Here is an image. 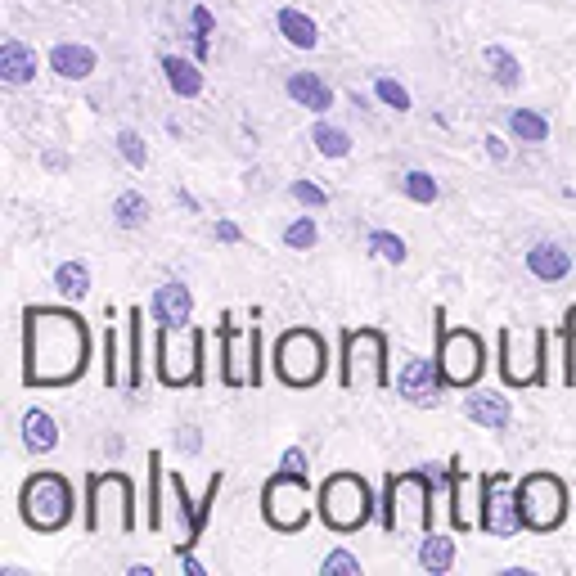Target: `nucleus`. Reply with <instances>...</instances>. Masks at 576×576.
Returning <instances> with one entry per match:
<instances>
[{
  "label": "nucleus",
  "instance_id": "1",
  "mask_svg": "<svg viewBox=\"0 0 576 576\" xmlns=\"http://www.w3.org/2000/svg\"><path fill=\"white\" fill-rule=\"evenodd\" d=\"M90 365V324L72 306L23 311V387H72Z\"/></svg>",
  "mask_w": 576,
  "mask_h": 576
},
{
  "label": "nucleus",
  "instance_id": "2",
  "mask_svg": "<svg viewBox=\"0 0 576 576\" xmlns=\"http://www.w3.org/2000/svg\"><path fill=\"white\" fill-rule=\"evenodd\" d=\"M18 518L36 531V536H54L77 518V491L63 473L54 468H36L18 486Z\"/></svg>",
  "mask_w": 576,
  "mask_h": 576
},
{
  "label": "nucleus",
  "instance_id": "3",
  "mask_svg": "<svg viewBox=\"0 0 576 576\" xmlns=\"http://www.w3.org/2000/svg\"><path fill=\"white\" fill-rule=\"evenodd\" d=\"M383 509V504L374 500V491H369V482L360 473H329L320 482V495H315V513H320V522L329 531H338V536H351V531H360L374 513Z\"/></svg>",
  "mask_w": 576,
  "mask_h": 576
},
{
  "label": "nucleus",
  "instance_id": "4",
  "mask_svg": "<svg viewBox=\"0 0 576 576\" xmlns=\"http://www.w3.org/2000/svg\"><path fill=\"white\" fill-rule=\"evenodd\" d=\"M270 365H275V378L284 387L306 392V387H315L324 374H329V342H324V333L297 324V329H288L275 338Z\"/></svg>",
  "mask_w": 576,
  "mask_h": 576
},
{
  "label": "nucleus",
  "instance_id": "5",
  "mask_svg": "<svg viewBox=\"0 0 576 576\" xmlns=\"http://www.w3.org/2000/svg\"><path fill=\"white\" fill-rule=\"evenodd\" d=\"M432 482L428 468H405V473H387L383 482V531H432Z\"/></svg>",
  "mask_w": 576,
  "mask_h": 576
},
{
  "label": "nucleus",
  "instance_id": "6",
  "mask_svg": "<svg viewBox=\"0 0 576 576\" xmlns=\"http://www.w3.org/2000/svg\"><path fill=\"white\" fill-rule=\"evenodd\" d=\"M203 351H207V329L185 324V329H158V347H153V374L162 387H194L203 383Z\"/></svg>",
  "mask_w": 576,
  "mask_h": 576
},
{
  "label": "nucleus",
  "instance_id": "7",
  "mask_svg": "<svg viewBox=\"0 0 576 576\" xmlns=\"http://www.w3.org/2000/svg\"><path fill=\"white\" fill-rule=\"evenodd\" d=\"M500 378L504 387H545L549 378V329H500Z\"/></svg>",
  "mask_w": 576,
  "mask_h": 576
},
{
  "label": "nucleus",
  "instance_id": "8",
  "mask_svg": "<svg viewBox=\"0 0 576 576\" xmlns=\"http://www.w3.org/2000/svg\"><path fill=\"white\" fill-rule=\"evenodd\" d=\"M342 387L356 392V387H387L396 383L392 378V365H387V333L383 329H351L342 338Z\"/></svg>",
  "mask_w": 576,
  "mask_h": 576
},
{
  "label": "nucleus",
  "instance_id": "9",
  "mask_svg": "<svg viewBox=\"0 0 576 576\" xmlns=\"http://www.w3.org/2000/svg\"><path fill=\"white\" fill-rule=\"evenodd\" d=\"M518 504H522V522H527V531H536V536L558 531L567 522V509H572L567 486H563L558 473H527L518 482Z\"/></svg>",
  "mask_w": 576,
  "mask_h": 576
},
{
  "label": "nucleus",
  "instance_id": "10",
  "mask_svg": "<svg viewBox=\"0 0 576 576\" xmlns=\"http://www.w3.org/2000/svg\"><path fill=\"white\" fill-rule=\"evenodd\" d=\"M477 486H482V500H477V531H486V536H495V540H513L518 531H527L513 473H486Z\"/></svg>",
  "mask_w": 576,
  "mask_h": 576
},
{
  "label": "nucleus",
  "instance_id": "11",
  "mask_svg": "<svg viewBox=\"0 0 576 576\" xmlns=\"http://www.w3.org/2000/svg\"><path fill=\"white\" fill-rule=\"evenodd\" d=\"M437 365L446 387H473L486 369V347L473 329H437Z\"/></svg>",
  "mask_w": 576,
  "mask_h": 576
},
{
  "label": "nucleus",
  "instance_id": "12",
  "mask_svg": "<svg viewBox=\"0 0 576 576\" xmlns=\"http://www.w3.org/2000/svg\"><path fill=\"white\" fill-rule=\"evenodd\" d=\"M108 504L122 513V531H135L140 518H135V482L126 473H95L86 482V531H104Z\"/></svg>",
  "mask_w": 576,
  "mask_h": 576
},
{
  "label": "nucleus",
  "instance_id": "13",
  "mask_svg": "<svg viewBox=\"0 0 576 576\" xmlns=\"http://www.w3.org/2000/svg\"><path fill=\"white\" fill-rule=\"evenodd\" d=\"M261 518L275 531H302L311 522V504H306V477H293L279 468L266 486H261Z\"/></svg>",
  "mask_w": 576,
  "mask_h": 576
},
{
  "label": "nucleus",
  "instance_id": "14",
  "mask_svg": "<svg viewBox=\"0 0 576 576\" xmlns=\"http://www.w3.org/2000/svg\"><path fill=\"white\" fill-rule=\"evenodd\" d=\"M396 396L410 405H437L441 401V387H446V378H441V365L437 356H410L401 369H396Z\"/></svg>",
  "mask_w": 576,
  "mask_h": 576
},
{
  "label": "nucleus",
  "instance_id": "15",
  "mask_svg": "<svg viewBox=\"0 0 576 576\" xmlns=\"http://www.w3.org/2000/svg\"><path fill=\"white\" fill-rule=\"evenodd\" d=\"M221 468H216L212 477H207V495L203 500H189V486H185V477L180 473H171V491H176V509H180V518H185V540L180 545H198L203 540V531H207V518H212V504H216V491H221Z\"/></svg>",
  "mask_w": 576,
  "mask_h": 576
},
{
  "label": "nucleus",
  "instance_id": "16",
  "mask_svg": "<svg viewBox=\"0 0 576 576\" xmlns=\"http://www.w3.org/2000/svg\"><path fill=\"white\" fill-rule=\"evenodd\" d=\"M149 320L158 324V329H185V324L194 320V293H189L180 279L158 284L149 297Z\"/></svg>",
  "mask_w": 576,
  "mask_h": 576
},
{
  "label": "nucleus",
  "instance_id": "17",
  "mask_svg": "<svg viewBox=\"0 0 576 576\" xmlns=\"http://www.w3.org/2000/svg\"><path fill=\"white\" fill-rule=\"evenodd\" d=\"M284 90H288V99H293L297 108H306V113H315V117H324L333 108V86L320 77V72H311V68L288 72Z\"/></svg>",
  "mask_w": 576,
  "mask_h": 576
},
{
  "label": "nucleus",
  "instance_id": "18",
  "mask_svg": "<svg viewBox=\"0 0 576 576\" xmlns=\"http://www.w3.org/2000/svg\"><path fill=\"white\" fill-rule=\"evenodd\" d=\"M45 63H50V72L63 77V81H86V77H95L99 54L90 50V45H81V41H59V45H50Z\"/></svg>",
  "mask_w": 576,
  "mask_h": 576
},
{
  "label": "nucleus",
  "instance_id": "19",
  "mask_svg": "<svg viewBox=\"0 0 576 576\" xmlns=\"http://www.w3.org/2000/svg\"><path fill=\"white\" fill-rule=\"evenodd\" d=\"M464 419L486 432H504L513 423V405L504 392H468L464 396Z\"/></svg>",
  "mask_w": 576,
  "mask_h": 576
},
{
  "label": "nucleus",
  "instance_id": "20",
  "mask_svg": "<svg viewBox=\"0 0 576 576\" xmlns=\"http://www.w3.org/2000/svg\"><path fill=\"white\" fill-rule=\"evenodd\" d=\"M36 68H41V59H36V50L27 41H18V36L0 41V81H5V86L36 81Z\"/></svg>",
  "mask_w": 576,
  "mask_h": 576
},
{
  "label": "nucleus",
  "instance_id": "21",
  "mask_svg": "<svg viewBox=\"0 0 576 576\" xmlns=\"http://www.w3.org/2000/svg\"><path fill=\"white\" fill-rule=\"evenodd\" d=\"M527 270L540 279V284H558V279L572 275V252L563 243H531L527 248Z\"/></svg>",
  "mask_w": 576,
  "mask_h": 576
},
{
  "label": "nucleus",
  "instance_id": "22",
  "mask_svg": "<svg viewBox=\"0 0 576 576\" xmlns=\"http://www.w3.org/2000/svg\"><path fill=\"white\" fill-rule=\"evenodd\" d=\"M158 68H162V77H167V90L176 99H198L203 95V68H198L194 59H185V54H162L158 59Z\"/></svg>",
  "mask_w": 576,
  "mask_h": 576
},
{
  "label": "nucleus",
  "instance_id": "23",
  "mask_svg": "<svg viewBox=\"0 0 576 576\" xmlns=\"http://www.w3.org/2000/svg\"><path fill=\"white\" fill-rule=\"evenodd\" d=\"M18 428H23V450H27V455H50V450L59 446V419H54L50 410H41V405H32Z\"/></svg>",
  "mask_w": 576,
  "mask_h": 576
},
{
  "label": "nucleus",
  "instance_id": "24",
  "mask_svg": "<svg viewBox=\"0 0 576 576\" xmlns=\"http://www.w3.org/2000/svg\"><path fill=\"white\" fill-rule=\"evenodd\" d=\"M275 27H279V36H284L293 50H315L320 45V23H315L306 9H297V5H284L275 14Z\"/></svg>",
  "mask_w": 576,
  "mask_h": 576
},
{
  "label": "nucleus",
  "instance_id": "25",
  "mask_svg": "<svg viewBox=\"0 0 576 576\" xmlns=\"http://www.w3.org/2000/svg\"><path fill=\"white\" fill-rule=\"evenodd\" d=\"M126 387L131 392L144 387V311L140 306L126 311Z\"/></svg>",
  "mask_w": 576,
  "mask_h": 576
},
{
  "label": "nucleus",
  "instance_id": "26",
  "mask_svg": "<svg viewBox=\"0 0 576 576\" xmlns=\"http://www.w3.org/2000/svg\"><path fill=\"white\" fill-rule=\"evenodd\" d=\"M419 567H423V572H432V576L450 572V567H455V540H450L446 531H423V540H419Z\"/></svg>",
  "mask_w": 576,
  "mask_h": 576
},
{
  "label": "nucleus",
  "instance_id": "27",
  "mask_svg": "<svg viewBox=\"0 0 576 576\" xmlns=\"http://www.w3.org/2000/svg\"><path fill=\"white\" fill-rule=\"evenodd\" d=\"M216 338H221V383L225 387H243V383H248V369H239V351H234V342H239V324L225 315L221 329H216Z\"/></svg>",
  "mask_w": 576,
  "mask_h": 576
},
{
  "label": "nucleus",
  "instance_id": "28",
  "mask_svg": "<svg viewBox=\"0 0 576 576\" xmlns=\"http://www.w3.org/2000/svg\"><path fill=\"white\" fill-rule=\"evenodd\" d=\"M482 59H486L491 81L500 90H518L522 86V63H518V54H513V50H504V45H486Z\"/></svg>",
  "mask_w": 576,
  "mask_h": 576
},
{
  "label": "nucleus",
  "instance_id": "29",
  "mask_svg": "<svg viewBox=\"0 0 576 576\" xmlns=\"http://www.w3.org/2000/svg\"><path fill=\"white\" fill-rule=\"evenodd\" d=\"M509 135L522 144H545L549 140V117L540 108H509Z\"/></svg>",
  "mask_w": 576,
  "mask_h": 576
},
{
  "label": "nucleus",
  "instance_id": "30",
  "mask_svg": "<svg viewBox=\"0 0 576 576\" xmlns=\"http://www.w3.org/2000/svg\"><path fill=\"white\" fill-rule=\"evenodd\" d=\"M113 221H117V230H140V225L149 221V198H144L140 189H122V194L113 198Z\"/></svg>",
  "mask_w": 576,
  "mask_h": 576
},
{
  "label": "nucleus",
  "instance_id": "31",
  "mask_svg": "<svg viewBox=\"0 0 576 576\" xmlns=\"http://www.w3.org/2000/svg\"><path fill=\"white\" fill-rule=\"evenodd\" d=\"M468 486H473V477L464 468H455V477H450V522H455V531L477 527V513L468 509Z\"/></svg>",
  "mask_w": 576,
  "mask_h": 576
},
{
  "label": "nucleus",
  "instance_id": "32",
  "mask_svg": "<svg viewBox=\"0 0 576 576\" xmlns=\"http://www.w3.org/2000/svg\"><path fill=\"white\" fill-rule=\"evenodd\" d=\"M311 144H315V153L320 158H347L351 153V131H342V126H333V122H315L311 126Z\"/></svg>",
  "mask_w": 576,
  "mask_h": 576
},
{
  "label": "nucleus",
  "instance_id": "33",
  "mask_svg": "<svg viewBox=\"0 0 576 576\" xmlns=\"http://www.w3.org/2000/svg\"><path fill=\"white\" fill-rule=\"evenodd\" d=\"M54 288H59L63 297H72V302H81V297L90 293V266L86 261H59V266H54Z\"/></svg>",
  "mask_w": 576,
  "mask_h": 576
},
{
  "label": "nucleus",
  "instance_id": "34",
  "mask_svg": "<svg viewBox=\"0 0 576 576\" xmlns=\"http://www.w3.org/2000/svg\"><path fill=\"white\" fill-rule=\"evenodd\" d=\"M401 194L410 198V203H419V207H432L441 198V185H437V176L432 171H423V167H410L401 176Z\"/></svg>",
  "mask_w": 576,
  "mask_h": 576
},
{
  "label": "nucleus",
  "instance_id": "35",
  "mask_svg": "<svg viewBox=\"0 0 576 576\" xmlns=\"http://www.w3.org/2000/svg\"><path fill=\"white\" fill-rule=\"evenodd\" d=\"M99 365H104V387H117L126 383L122 374V351H117V324H104V338H99Z\"/></svg>",
  "mask_w": 576,
  "mask_h": 576
},
{
  "label": "nucleus",
  "instance_id": "36",
  "mask_svg": "<svg viewBox=\"0 0 576 576\" xmlns=\"http://www.w3.org/2000/svg\"><path fill=\"white\" fill-rule=\"evenodd\" d=\"M315 243H320V225H315V216H293V221L284 225V248L288 252H311Z\"/></svg>",
  "mask_w": 576,
  "mask_h": 576
},
{
  "label": "nucleus",
  "instance_id": "37",
  "mask_svg": "<svg viewBox=\"0 0 576 576\" xmlns=\"http://www.w3.org/2000/svg\"><path fill=\"white\" fill-rule=\"evenodd\" d=\"M365 243H369V252H374V257L392 261V266H405V257H410L405 239H401V234H392V230H369Z\"/></svg>",
  "mask_w": 576,
  "mask_h": 576
},
{
  "label": "nucleus",
  "instance_id": "38",
  "mask_svg": "<svg viewBox=\"0 0 576 576\" xmlns=\"http://www.w3.org/2000/svg\"><path fill=\"white\" fill-rule=\"evenodd\" d=\"M117 153H122V162L135 171L149 167V144H144V135L135 131V126H122V131H117Z\"/></svg>",
  "mask_w": 576,
  "mask_h": 576
},
{
  "label": "nucleus",
  "instance_id": "39",
  "mask_svg": "<svg viewBox=\"0 0 576 576\" xmlns=\"http://www.w3.org/2000/svg\"><path fill=\"white\" fill-rule=\"evenodd\" d=\"M162 455H158V450H153V455H149V504H144V509H149V513H144V527H149V531H158L162 527Z\"/></svg>",
  "mask_w": 576,
  "mask_h": 576
},
{
  "label": "nucleus",
  "instance_id": "40",
  "mask_svg": "<svg viewBox=\"0 0 576 576\" xmlns=\"http://www.w3.org/2000/svg\"><path fill=\"white\" fill-rule=\"evenodd\" d=\"M374 99L383 108H392V113H410V108H414L410 90H405L396 77H374Z\"/></svg>",
  "mask_w": 576,
  "mask_h": 576
},
{
  "label": "nucleus",
  "instance_id": "41",
  "mask_svg": "<svg viewBox=\"0 0 576 576\" xmlns=\"http://www.w3.org/2000/svg\"><path fill=\"white\" fill-rule=\"evenodd\" d=\"M288 194L297 198V203L306 207V212H320V207H329V189L324 185H315V180H288Z\"/></svg>",
  "mask_w": 576,
  "mask_h": 576
},
{
  "label": "nucleus",
  "instance_id": "42",
  "mask_svg": "<svg viewBox=\"0 0 576 576\" xmlns=\"http://www.w3.org/2000/svg\"><path fill=\"white\" fill-rule=\"evenodd\" d=\"M320 576H360V558L351 554V549H329L320 563Z\"/></svg>",
  "mask_w": 576,
  "mask_h": 576
},
{
  "label": "nucleus",
  "instance_id": "43",
  "mask_svg": "<svg viewBox=\"0 0 576 576\" xmlns=\"http://www.w3.org/2000/svg\"><path fill=\"white\" fill-rule=\"evenodd\" d=\"M189 23H194V50H198V59H207V36H212V27H216L212 9H207V5H194Z\"/></svg>",
  "mask_w": 576,
  "mask_h": 576
},
{
  "label": "nucleus",
  "instance_id": "44",
  "mask_svg": "<svg viewBox=\"0 0 576 576\" xmlns=\"http://www.w3.org/2000/svg\"><path fill=\"white\" fill-rule=\"evenodd\" d=\"M243 338H248V360H243V369H248V383L261 387V329L252 324V329L243 333Z\"/></svg>",
  "mask_w": 576,
  "mask_h": 576
},
{
  "label": "nucleus",
  "instance_id": "45",
  "mask_svg": "<svg viewBox=\"0 0 576 576\" xmlns=\"http://www.w3.org/2000/svg\"><path fill=\"white\" fill-rule=\"evenodd\" d=\"M279 468H284V473H293V477H306V450L302 446H288L284 455H279Z\"/></svg>",
  "mask_w": 576,
  "mask_h": 576
},
{
  "label": "nucleus",
  "instance_id": "46",
  "mask_svg": "<svg viewBox=\"0 0 576 576\" xmlns=\"http://www.w3.org/2000/svg\"><path fill=\"white\" fill-rule=\"evenodd\" d=\"M176 563H180V572H189V576H207V567L194 558V545H180L176 549Z\"/></svg>",
  "mask_w": 576,
  "mask_h": 576
},
{
  "label": "nucleus",
  "instance_id": "47",
  "mask_svg": "<svg viewBox=\"0 0 576 576\" xmlns=\"http://www.w3.org/2000/svg\"><path fill=\"white\" fill-rule=\"evenodd\" d=\"M212 234H216V243H230V248H234V243H243V230H239V225L230 221V216H221Z\"/></svg>",
  "mask_w": 576,
  "mask_h": 576
},
{
  "label": "nucleus",
  "instance_id": "48",
  "mask_svg": "<svg viewBox=\"0 0 576 576\" xmlns=\"http://www.w3.org/2000/svg\"><path fill=\"white\" fill-rule=\"evenodd\" d=\"M482 144H486V158H491V162H509V144H504V135L491 131Z\"/></svg>",
  "mask_w": 576,
  "mask_h": 576
},
{
  "label": "nucleus",
  "instance_id": "49",
  "mask_svg": "<svg viewBox=\"0 0 576 576\" xmlns=\"http://www.w3.org/2000/svg\"><path fill=\"white\" fill-rule=\"evenodd\" d=\"M176 203H180V207H189V212H198V203H194V194H185V189H176Z\"/></svg>",
  "mask_w": 576,
  "mask_h": 576
},
{
  "label": "nucleus",
  "instance_id": "50",
  "mask_svg": "<svg viewBox=\"0 0 576 576\" xmlns=\"http://www.w3.org/2000/svg\"><path fill=\"white\" fill-rule=\"evenodd\" d=\"M126 576H153V567L149 563H131V567H126Z\"/></svg>",
  "mask_w": 576,
  "mask_h": 576
}]
</instances>
